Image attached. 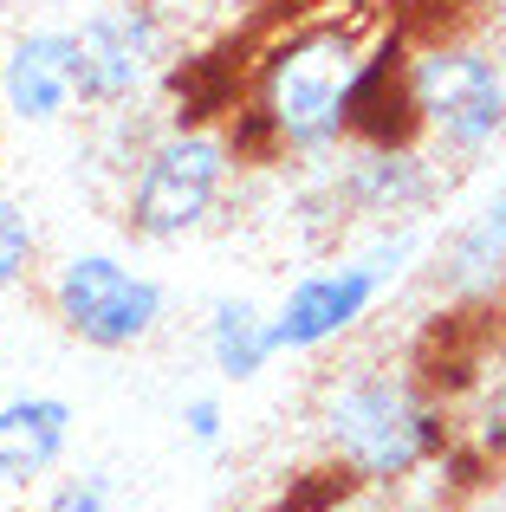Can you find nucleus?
Returning <instances> with one entry per match:
<instances>
[{
    "mask_svg": "<svg viewBox=\"0 0 506 512\" xmlns=\"http://www.w3.org/2000/svg\"><path fill=\"white\" fill-rule=\"evenodd\" d=\"M455 441V402L409 363H351L318 396V448L357 493L422 487Z\"/></svg>",
    "mask_w": 506,
    "mask_h": 512,
    "instance_id": "nucleus-1",
    "label": "nucleus"
},
{
    "mask_svg": "<svg viewBox=\"0 0 506 512\" xmlns=\"http://www.w3.org/2000/svg\"><path fill=\"white\" fill-rule=\"evenodd\" d=\"M370 39H357L338 20L286 26L273 46H260L247 72L241 104L266 124L279 163H325L351 143V78Z\"/></svg>",
    "mask_w": 506,
    "mask_h": 512,
    "instance_id": "nucleus-2",
    "label": "nucleus"
},
{
    "mask_svg": "<svg viewBox=\"0 0 506 512\" xmlns=\"http://www.w3.org/2000/svg\"><path fill=\"white\" fill-rule=\"evenodd\" d=\"M448 175L442 163H429L422 143H403V150H370V143H344L338 156L305 169L299 195V227L312 247H331L351 227H422V214L442 208Z\"/></svg>",
    "mask_w": 506,
    "mask_h": 512,
    "instance_id": "nucleus-3",
    "label": "nucleus"
},
{
    "mask_svg": "<svg viewBox=\"0 0 506 512\" xmlns=\"http://www.w3.org/2000/svg\"><path fill=\"white\" fill-rule=\"evenodd\" d=\"M234 182H241V163L228 150V130L169 124L130 169V182L117 188V221L143 247H176V240H195L202 227L221 221Z\"/></svg>",
    "mask_w": 506,
    "mask_h": 512,
    "instance_id": "nucleus-4",
    "label": "nucleus"
},
{
    "mask_svg": "<svg viewBox=\"0 0 506 512\" xmlns=\"http://www.w3.org/2000/svg\"><path fill=\"white\" fill-rule=\"evenodd\" d=\"M422 150L468 169L506 137V65L474 39H409Z\"/></svg>",
    "mask_w": 506,
    "mask_h": 512,
    "instance_id": "nucleus-5",
    "label": "nucleus"
},
{
    "mask_svg": "<svg viewBox=\"0 0 506 512\" xmlns=\"http://www.w3.org/2000/svg\"><path fill=\"white\" fill-rule=\"evenodd\" d=\"M416 247H422L416 227H383V234H370L357 253H338V260H325V266H305L273 305L279 357H312V350L351 338V331L390 299V286H403Z\"/></svg>",
    "mask_w": 506,
    "mask_h": 512,
    "instance_id": "nucleus-6",
    "label": "nucleus"
},
{
    "mask_svg": "<svg viewBox=\"0 0 506 512\" xmlns=\"http://www.w3.org/2000/svg\"><path fill=\"white\" fill-rule=\"evenodd\" d=\"M39 299H46L52 325L85 350H137L169 318V286L156 273H143L130 253H111V247L59 253L39 273Z\"/></svg>",
    "mask_w": 506,
    "mask_h": 512,
    "instance_id": "nucleus-7",
    "label": "nucleus"
},
{
    "mask_svg": "<svg viewBox=\"0 0 506 512\" xmlns=\"http://www.w3.org/2000/svg\"><path fill=\"white\" fill-rule=\"evenodd\" d=\"M72 33H78V98H85V111L143 104L176 72V26L156 0L91 7Z\"/></svg>",
    "mask_w": 506,
    "mask_h": 512,
    "instance_id": "nucleus-8",
    "label": "nucleus"
},
{
    "mask_svg": "<svg viewBox=\"0 0 506 512\" xmlns=\"http://www.w3.org/2000/svg\"><path fill=\"white\" fill-rule=\"evenodd\" d=\"M72 111H85V98H78V33L72 26H20L0 46V124L52 130Z\"/></svg>",
    "mask_w": 506,
    "mask_h": 512,
    "instance_id": "nucleus-9",
    "label": "nucleus"
},
{
    "mask_svg": "<svg viewBox=\"0 0 506 512\" xmlns=\"http://www.w3.org/2000/svg\"><path fill=\"white\" fill-rule=\"evenodd\" d=\"M72 402L52 396V389H20V396H0V500L26 506L39 500L52 474H65V454H72Z\"/></svg>",
    "mask_w": 506,
    "mask_h": 512,
    "instance_id": "nucleus-10",
    "label": "nucleus"
},
{
    "mask_svg": "<svg viewBox=\"0 0 506 512\" xmlns=\"http://www.w3.org/2000/svg\"><path fill=\"white\" fill-rule=\"evenodd\" d=\"M351 143H370V150H403V143H422L416 124V98H409V39L383 33L364 46L351 78Z\"/></svg>",
    "mask_w": 506,
    "mask_h": 512,
    "instance_id": "nucleus-11",
    "label": "nucleus"
},
{
    "mask_svg": "<svg viewBox=\"0 0 506 512\" xmlns=\"http://www.w3.org/2000/svg\"><path fill=\"white\" fill-rule=\"evenodd\" d=\"M435 292L468 312H487L506 299V182L461 227H448L442 253H435Z\"/></svg>",
    "mask_w": 506,
    "mask_h": 512,
    "instance_id": "nucleus-12",
    "label": "nucleus"
},
{
    "mask_svg": "<svg viewBox=\"0 0 506 512\" xmlns=\"http://www.w3.org/2000/svg\"><path fill=\"white\" fill-rule=\"evenodd\" d=\"M202 357L221 383H253V376L279 357L273 312L253 305V299H215L208 318H202Z\"/></svg>",
    "mask_w": 506,
    "mask_h": 512,
    "instance_id": "nucleus-13",
    "label": "nucleus"
},
{
    "mask_svg": "<svg viewBox=\"0 0 506 512\" xmlns=\"http://www.w3.org/2000/svg\"><path fill=\"white\" fill-rule=\"evenodd\" d=\"M455 428L487 467H506V357L474 370V383L455 402Z\"/></svg>",
    "mask_w": 506,
    "mask_h": 512,
    "instance_id": "nucleus-14",
    "label": "nucleus"
},
{
    "mask_svg": "<svg viewBox=\"0 0 506 512\" xmlns=\"http://www.w3.org/2000/svg\"><path fill=\"white\" fill-rule=\"evenodd\" d=\"M46 273V247H39V221L13 188H0V292L39 286Z\"/></svg>",
    "mask_w": 506,
    "mask_h": 512,
    "instance_id": "nucleus-15",
    "label": "nucleus"
},
{
    "mask_svg": "<svg viewBox=\"0 0 506 512\" xmlns=\"http://www.w3.org/2000/svg\"><path fill=\"white\" fill-rule=\"evenodd\" d=\"M39 512H117V480L104 467H72L39 487Z\"/></svg>",
    "mask_w": 506,
    "mask_h": 512,
    "instance_id": "nucleus-16",
    "label": "nucleus"
},
{
    "mask_svg": "<svg viewBox=\"0 0 506 512\" xmlns=\"http://www.w3.org/2000/svg\"><path fill=\"white\" fill-rule=\"evenodd\" d=\"M182 435H189L195 448H221V435H228V409H221L215 396H189V402H182Z\"/></svg>",
    "mask_w": 506,
    "mask_h": 512,
    "instance_id": "nucleus-17",
    "label": "nucleus"
},
{
    "mask_svg": "<svg viewBox=\"0 0 506 512\" xmlns=\"http://www.w3.org/2000/svg\"><path fill=\"white\" fill-rule=\"evenodd\" d=\"M13 512H39V506H13Z\"/></svg>",
    "mask_w": 506,
    "mask_h": 512,
    "instance_id": "nucleus-18",
    "label": "nucleus"
}]
</instances>
